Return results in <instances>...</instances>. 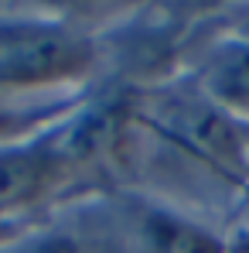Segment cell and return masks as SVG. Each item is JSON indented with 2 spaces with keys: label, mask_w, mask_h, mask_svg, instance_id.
<instances>
[{
  "label": "cell",
  "mask_w": 249,
  "mask_h": 253,
  "mask_svg": "<svg viewBox=\"0 0 249 253\" xmlns=\"http://www.w3.org/2000/svg\"><path fill=\"white\" fill-rule=\"evenodd\" d=\"M109 79L106 28L58 10H0V92L14 99H69Z\"/></svg>",
  "instance_id": "cell-1"
},
{
  "label": "cell",
  "mask_w": 249,
  "mask_h": 253,
  "mask_svg": "<svg viewBox=\"0 0 249 253\" xmlns=\"http://www.w3.org/2000/svg\"><path fill=\"white\" fill-rule=\"evenodd\" d=\"M72 199L75 185L55 151L51 126L0 144V219L41 222Z\"/></svg>",
  "instance_id": "cell-2"
},
{
  "label": "cell",
  "mask_w": 249,
  "mask_h": 253,
  "mask_svg": "<svg viewBox=\"0 0 249 253\" xmlns=\"http://www.w3.org/2000/svg\"><path fill=\"white\" fill-rule=\"evenodd\" d=\"M181 76L222 113L249 126V42L222 24V14L205 17L191 35Z\"/></svg>",
  "instance_id": "cell-3"
},
{
  "label": "cell",
  "mask_w": 249,
  "mask_h": 253,
  "mask_svg": "<svg viewBox=\"0 0 249 253\" xmlns=\"http://www.w3.org/2000/svg\"><path fill=\"white\" fill-rule=\"evenodd\" d=\"M0 253H79V236L72 222L62 212H55L41 222L24 226L10 240H3Z\"/></svg>",
  "instance_id": "cell-4"
},
{
  "label": "cell",
  "mask_w": 249,
  "mask_h": 253,
  "mask_svg": "<svg viewBox=\"0 0 249 253\" xmlns=\"http://www.w3.org/2000/svg\"><path fill=\"white\" fill-rule=\"evenodd\" d=\"M222 24H225L232 35H239V38L249 42V7H232V10H225V14H222Z\"/></svg>",
  "instance_id": "cell-5"
},
{
  "label": "cell",
  "mask_w": 249,
  "mask_h": 253,
  "mask_svg": "<svg viewBox=\"0 0 249 253\" xmlns=\"http://www.w3.org/2000/svg\"><path fill=\"white\" fill-rule=\"evenodd\" d=\"M24 226H31V222H7V219H0V243H3V240H10L14 233H21Z\"/></svg>",
  "instance_id": "cell-6"
},
{
  "label": "cell",
  "mask_w": 249,
  "mask_h": 253,
  "mask_svg": "<svg viewBox=\"0 0 249 253\" xmlns=\"http://www.w3.org/2000/svg\"><path fill=\"white\" fill-rule=\"evenodd\" d=\"M246 161H249V126H246Z\"/></svg>",
  "instance_id": "cell-7"
}]
</instances>
